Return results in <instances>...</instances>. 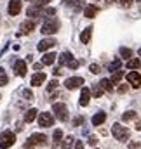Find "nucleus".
Instances as JSON below:
<instances>
[{"instance_id":"obj_1","label":"nucleus","mask_w":141,"mask_h":149,"mask_svg":"<svg viewBox=\"0 0 141 149\" xmlns=\"http://www.w3.org/2000/svg\"><path fill=\"white\" fill-rule=\"evenodd\" d=\"M44 35H54L59 31V21L56 17H49L44 24H42V30H40Z\"/></svg>"},{"instance_id":"obj_2","label":"nucleus","mask_w":141,"mask_h":149,"mask_svg":"<svg viewBox=\"0 0 141 149\" xmlns=\"http://www.w3.org/2000/svg\"><path fill=\"white\" fill-rule=\"evenodd\" d=\"M111 134H113V137L117 139V141H120V142H125L127 139H129V130H127V127H122L120 123H115L113 127H111Z\"/></svg>"},{"instance_id":"obj_3","label":"nucleus","mask_w":141,"mask_h":149,"mask_svg":"<svg viewBox=\"0 0 141 149\" xmlns=\"http://www.w3.org/2000/svg\"><path fill=\"white\" fill-rule=\"evenodd\" d=\"M45 141H47V137H45L44 134H33V135H30L28 141L25 142V148L26 149H33V148H37V146H44Z\"/></svg>"},{"instance_id":"obj_4","label":"nucleus","mask_w":141,"mask_h":149,"mask_svg":"<svg viewBox=\"0 0 141 149\" xmlns=\"http://www.w3.org/2000/svg\"><path fill=\"white\" fill-rule=\"evenodd\" d=\"M14 142H16V135H14V132H2L0 134V148L2 149H9L11 146H14Z\"/></svg>"},{"instance_id":"obj_5","label":"nucleus","mask_w":141,"mask_h":149,"mask_svg":"<svg viewBox=\"0 0 141 149\" xmlns=\"http://www.w3.org/2000/svg\"><path fill=\"white\" fill-rule=\"evenodd\" d=\"M52 111H54L56 118H58L59 121H66V120H68V108H66L63 102H56V104L52 106Z\"/></svg>"},{"instance_id":"obj_6","label":"nucleus","mask_w":141,"mask_h":149,"mask_svg":"<svg viewBox=\"0 0 141 149\" xmlns=\"http://www.w3.org/2000/svg\"><path fill=\"white\" fill-rule=\"evenodd\" d=\"M38 125L47 128V127H52L54 125V116L51 113H40L38 114Z\"/></svg>"},{"instance_id":"obj_7","label":"nucleus","mask_w":141,"mask_h":149,"mask_svg":"<svg viewBox=\"0 0 141 149\" xmlns=\"http://www.w3.org/2000/svg\"><path fill=\"white\" fill-rule=\"evenodd\" d=\"M80 85H84V78H82V76H73V78H68V80L65 81V87H66L68 90H75V88H78Z\"/></svg>"},{"instance_id":"obj_8","label":"nucleus","mask_w":141,"mask_h":149,"mask_svg":"<svg viewBox=\"0 0 141 149\" xmlns=\"http://www.w3.org/2000/svg\"><path fill=\"white\" fill-rule=\"evenodd\" d=\"M127 81H129V85H131V87L140 88V87H141V74L138 73V71H131V73L127 74Z\"/></svg>"},{"instance_id":"obj_9","label":"nucleus","mask_w":141,"mask_h":149,"mask_svg":"<svg viewBox=\"0 0 141 149\" xmlns=\"http://www.w3.org/2000/svg\"><path fill=\"white\" fill-rule=\"evenodd\" d=\"M21 2L19 0H11L9 2V7H7V10H9V16H18L19 12H21Z\"/></svg>"},{"instance_id":"obj_10","label":"nucleus","mask_w":141,"mask_h":149,"mask_svg":"<svg viewBox=\"0 0 141 149\" xmlns=\"http://www.w3.org/2000/svg\"><path fill=\"white\" fill-rule=\"evenodd\" d=\"M56 43H58V42H56L54 38H44V40H42V42L38 43V47H37V49H38L40 52H45V50L52 49V47H54Z\"/></svg>"},{"instance_id":"obj_11","label":"nucleus","mask_w":141,"mask_h":149,"mask_svg":"<svg viewBox=\"0 0 141 149\" xmlns=\"http://www.w3.org/2000/svg\"><path fill=\"white\" fill-rule=\"evenodd\" d=\"M14 71H16L18 76H25V74H26V63L21 61V59L16 61V63H14Z\"/></svg>"},{"instance_id":"obj_12","label":"nucleus","mask_w":141,"mask_h":149,"mask_svg":"<svg viewBox=\"0 0 141 149\" xmlns=\"http://www.w3.org/2000/svg\"><path fill=\"white\" fill-rule=\"evenodd\" d=\"M99 12V9L96 7V5H85V9H84V16L85 17H89V19H92V17H96V14Z\"/></svg>"},{"instance_id":"obj_13","label":"nucleus","mask_w":141,"mask_h":149,"mask_svg":"<svg viewBox=\"0 0 141 149\" xmlns=\"http://www.w3.org/2000/svg\"><path fill=\"white\" fill-rule=\"evenodd\" d=\"M26 14L30 16V19H32V17H40V16L44 14V7H35V5H32V7L26 10Z\"/></svg>"},{"instance_id":"obj_14","label":"nucleus","mask_w":141,"mask_h":149,"mask_svg":"<svg viewBox=\"0 0 141 149\" xmlns=\"http://www.w3.org/2000/svg\"><path fill=\"white\" fill-rule=\"evenodd\" d=\"M33 30H35V23H33L32 19L21 23V33H32Z\"/></svg>"},{"instance_id":"obj_15","label":"nucleus","mask_w":141,"mask_h":149,"mask_svg":"<svg viewBox=\"0 0 141 149\" xmlns=\"http://www.w3.org/2000/svg\"><path fill=\"white\" fill-rule=\"evenodd\" d=\"M56 57H58V56H56L54 52H47V54H44V57H42V64H44V66H51V64L56 61Z\"/></svg>"},{"instance_id":"obj_16","label":"nucleus","mask_w":141,"mask_h":149,"mask_svg":"<svg viewBox=\"0 0 141 149\" xmlns=\"http://www.w3.org/2000/svg\"><path fill=\"white\" fill-rule=\"evenodd\" d=\"M89 99H91V90L89 88H82V94H80V106H87L89 104Z\"/></svg>"},{"instance_id":"obj_17","label":"nucleus","mask_w":141,"mask_h":149,"mask_svg":"<svg viewBox=\"0 0 141 149\" xmlns=\"http://www.w3.org/2000/svg\"><path fill=\"white\" fill-rule=\"evenodd\" d=\"M45 81V73H35L32 76V87H38Z\"/></svg>"},{"instance_id":"obj_18","label":"nucleus","mask_w":141,"mask_h":149,"mask_svg":"<svg viewBox=\"0 0 141 149\" xmlns=\"http://www.w3.org/2000/svg\"><path fill=\"white\" fill-rule=\"evenodd\" d=\"M106 121V113H96L94 116H92V125L94 127H99L101 123H105Z\"/></svg>"},{"instance_id":"obj_19","label":"nucleus","mask_w":141,"mask_h":149,"mask_svg":"<svg viewBox=\"0 0 141 149\" xmlns=\"http://www.w3.org/2000/svg\"><path fill=\"white\" fill-rule=\"evenodd\" d=\"M91 35H92V28L89 26V28H85V30L82 31V35H80V42H82V43H89Z\"/></svg>"},{"instance_id":"obj_20","label":"nucleus","mask_w":141,"mask_h":149,"mask_svg":"<svg viewBox=\"0 0 141 149\" xmlns=\"http://www.w3.org/2000/svg\"><path fill=\"white\" fill-rule=\"evenodd\" d=\"M99 85L103 87V90H106V92H111V90H113V83H111L110 78H103V80L99 81Z\"/></svg>"},{"instance_id":"obj_21","label":"nucleus","mask_w":141,"mask_h":149,"mask_svg":"<svg viewBox=\"0 0 141 149\" xmlns=\"http://www.w3.org/2000/svg\"><path fill=\"white\" fill-rule=\"evenodd\" d=\"M37 113H38V111H37L35 108H33V109H28L26 114H25V121H26V123H32V121L37 118Z\"/></svg>"},{"instance_id":"obj_22","label":"nucleus","mask_w":141,"mask_h":149,"mask_svg":"<svg viewBox=\"0 0 141 149\" xmlns=\"http://www.w3.org/2000/svg\"><path fill=\"white\" fill-rule=\"evenodd\" d=\"M71 59H73V56H71L70 52H63V54L59 56V64H68Z\"/></svg>"},{"instance_id":"obj_23","label":"nucleus","mask_w":141,"mask_h":149,"mask_svg":"<svg viewBox=\"0 0 141 149\" xmlns=\"http://www.w3.org/2000/svg\"><path fill=\"white\" fill-rule=\"evenodd\" d=\"M122 78H124V73H122V71H118V70H117V71H115V73H113V76H111V78H110V80H111V83H113V85H118V83H120V80H122Z\"/></svg>"},{"instance_id":"obj_24","label":"nucleus","mask_w":141,"mask_h":149,"mask_svg":"<svg viewBox=\"0 0 141 149\" xmlns=\"http://www.w3.org/2000/svg\"><path fill=\"white\" fill-rule=\"evenodd\" d=\"M103 92H105V90H103V87H101V85H99V83H98V85H94V87H92V95H94V97H96V99H99V97H101V95H103Z\"/></svg>"},{"instance_id":"obj_25","label":"nucleus","mask_w":141,"mask_h":149,"mask_svg":"<svg viewBox=\"0 0 141 149\" xmlns=\"http://www.w3.org/2000/svg\"><path fill=\"white\" fill-rule=\"evenodd\" d=\"M140 66H141V63H140V59H136V57L127 61V68H129V70H138Z\"/></svg>"},{"instance_id":"obj_26","label":"nucleus","mask_w":141,"mask_h":149,"mask_svg":"<svg viewBox=\"0 0 141 149\" xmlns=\"http://www.w3.org/2000/svg\"><path fill=\"white\" fill-rule=\"evenodd\" d=\"M120 68H122L120 59H117V61H113L111 64H108V71H117V70H120Z\"/></svg>"},{"instance_id":"obj_27","label":"nucleus","mask_w":141,"mask_h":149,"mask_svg":"<svg viewBox=\"0 0 141 149\" xmlns=\"http://www.w3.org/2000/svg\"><path fill=\"white\" fill-rule=\"evenodd\" d=\"M7 81H9V78H7V73L0 68V87H4V85H7Z\"/></svg>"},{"instance_id":"obj_28","label":"nucleus","mask_w":141,"mask_h":149,"mask_svg":"<svg viewBox=\"0 0 141 149\" xmlns=\"http://www.w3.org/2000/svg\"><path fill=\"white\" fill-rule=\"evenodd\" d=\"M134 118H136V113L134 111H125L124 113V116H122L124 121H131V120H134Z\"/></svg>"},{"instance_id":"obj_29","label":"nucleus","mask_w":141,"mask_h":149,"mask_svg":"<svg viewBox=\"0 0 141 149\" xmlns=\"http://www.w3.org/2000/svg\"><path fill=\"white\" fill-rule=\"evenodd\" d=\"M120 56H122V57H125V59H129V57L133 56V50H131V49L122 47V49H120Z\"/></svg>"},{"instance_id":"obj_30","label":"nucleus","mask_w":141,"mask_h":149,"mask_svg":"<svg viewBox=\"0 0 141 149\" xmlns=\"http://www.w3.org/2000/svg\"><path fill=\"white\" fill-rule=\"evenodd\" d=\"M52 139H54V142L58 144V142L63 139V132H61V130H54V135H52Z\"/></svg>"},{"instance_id":"obj_31","label":"nucleus","mask_w":141,"mask_h":149,"mask_svg":"<svg viewBox=\"0 0 141 149\" xmlns=\"http://www.w3.org/2000/svg\"><path fill=\"white\" fill-rule=\"evenodd\" d=\"M71 7H73L75 10L82 9V7H84V0H73V2H71Z\"/></svg>"},{"instance_id":"obj_32","label":"nucleus","mask_w":141,"mask_h":149,"mask_svg":"<svg viewBox=\"0 0 141 149\" xmlns=\"http://www.w3.org/2000/svg\"><path fill=\"white\" fill-rule=\"evenodd\" d=\"M49 2H51V0H33V5H35V7H45Z\"/></svg>"},{"instance_id":"obj_33","label":"nucleus","mask_w":141,"mask_h":149,"mask_svg":"<svg viewBox=\"0 0 141 149\" xmlns=\"http://www.w3.org/2000/svg\"><path fill=\"white\" fill-rule=\"evenodd\" d=\"M58 85H59V83H58V80H52V81L47 85V90H49V92H51V90H56V88H58Z\"/></svg>"},{"instance_id":"obj_34","label":"nucleus","mask_w":141,"mask_h":149,"mask_svg":"<svg viewBox=\"0 0 141 149\" xmlns=\"http://www.w3.org/2000/svg\"><path fill=\"white\" fill-rule=\"evenodd\" d=\"M71 144H73V137H66L65 142H63V149H68Z\"/></svg>"},{"instance_id":"obj_35","label":"nucleus","mask_w":141,"mask_h":149,"mask_svg":"<svg viewBox=\"0 0 141 149\" xmlns=\"http://www.w3.org/2000/svg\"><path fill=\"white\" fill-rule=\"evenodd\" d=\"M89 71L94 73V74H98L99 73V64H91V66H89Z\"/></svg>"},{"instance_id":"obj_36","label":"nucleus","mask_w":141,"mask_h":149,"mask_svg":"<svg viewBox=\"0 0 141 149\" xmlns=\"http://www.w3.org/2000/svg\"><path fill=\"white\" fill-rule=\"evenodd\" d=\"M66 66H68L70 70H77V68H78V61H75V59H71V61L68 63V64H66Z\"/></svg>"},{"instance_id":"obj_37","label":"nucleus","mask_w":141,"mask_h":149,"mask_svg":"<svg viewBox=\"0 0 141 149\" xmlns=\"http://www.w3.org/2000/svg\"><path fill=\"white\" fill-rule=\"evenodd\" d=\"M23 95L26 97V101H32V99H33V94H32L30 90H23Z\"/></svg>"},{"instance_id":"obj_38","label":"nucleus","mask_w":141,"mask_h":149,"mask_svg":"<svg viewBox=\"0 0 141 149\" xmlns=\"http://www.w3.org/2000/svg\"><path fill=\"white\" fill-rule=\"evenodd\" d=\"M82 121H84V118H82V116H77V118L73 120V127H78V125H82Z\"/></svg>"},{"instance_id":"obj_39","label":"nucleus","mask_w":141,"mask_h":149,"mask_svg":"<svg viewBox=\"0 0 141 149\" xmlns=\"http://www.w3.org/2000/svg\"><path fill=\"white\" fill-rule=\"evenodd\" d=\"M87 142H89V146H96V144H98V137H94V135H91Z\"/></svg>"},{"instance_id":"obj_40","label":"nucleus","mask_w":141,"mask_h":149,"mask_svg":"<svg viewBox=\"0 0 141 149\" xmlns=\"http://www.w3.org/2000/svg\"><path fill=\"white\" fill-rule=\"evenodd\" d=\"M75 149H84V142H82V141L75 142Z\"/></svg>"},{"instance_id":"obj_41","label":"nucleus","mask_w":141,"mask_h":149,"mask_svg":"<svg viewBox=\"0 0 141 149\" xmlns=\"http://www.w3.org/2000/svg\"><path fill=\"white\" fill-rule=\"evenodd\" d=\"M134 0H122V3H124V7H129L131 3H133Z\"/></svg>"},{"instance_id":"obj_42","label":"nucleus","mask_w":141,"mask_h":149,"mask_svg":"<svg viewBox=\"0 0 141 149\" xmlns=\"http://www.w3.org/2000/svg\"><path fill=\"white\" fill-rule=\"evenodd\" d=\"M140 148H141V146L138 144V142H133V144L129 146V149H140Z\"/></svg>"},{"instance_id":"obj_43","label":"nucleus","mask_w":141,"mask_h":149,"mask_svg":"<svg viewBox=\"0 0 141 149\" xmlns=\"http://www.w3.org/2000/svg\"><path fill=\"white\" fill-rule=\"evenodd\" d=\"M118 92H120V94H124V92H127V87H125V85H122V87H118Z\"/></svg>"},{"instance_id":"obj_44","label":"nucleus","mask_w":141,"mask_h":149,"mask_svg":"<svg viewBox=\"0 0 141 149\" xmlns=\"http://www.w3.org/2000/svg\"><path fill=\"white\" fill-rule=\"evenodd\" d=\"M63 73V71H61V70H59V68H56V70H54V74H56V76H59V74Z\"/></svg>"},{"instance_id":"obj_45","label":"nucleus","mask_w":141,"mask_h":149,"mask_svg":"<svg viewBox=\"0 0 141 149\" xmlns=\"http://www.w3.org/2000/svg\"><path fill=\"white\" fill-rule=\"evenodd\" d=\"M42 66H44V64H42V63H38V64H33V68H35V70H40V68H42Z\"/></svg>"},{"instance_id":"obj_46","label":"nucleus","mask_w":141,"mask_h":149,"mask_svg":"<svg viewBox=\"0 0 141 149\" xmlns=\"http://www.w3.org/2000/svg\"><path fill=\"white\" fill-rule=\"evenodd\" d=\"M71 2L73 0H63V3H66V5H71Z\"/></svg>"},{"instance_id":"obj_47","label":"nucleus","mask_w":141,"mask_h":149,"mask_svg":"<svg viewBox=\"0 0 141 149\" xmlns=\"http://www.w3.org/2000/svg\"><path fill=\"white\" fill-rule=\"evenodd\" d=\"M136 128H138V130H141V120L138 121V123H136Z\"/></svg>"},{"instance_id":"obj_48","label":"nucleus","mask_w":141,"mask_h":149,"mask_svg":"<svg viewBox=\"0 0 141 149\" xmlns=\"http://www.w3.org/2000/svg\"><path fill=\"white\" fill-rule=\"evenodd\" d=\"M111 2H113V0H106V3H111Z\"/></svg>"},{"instance_id":"obj_49","label":"nucleus","mask_w":141,"mask_h":149,"mask_svg":"<svg viewBox=\"0 0 141 149\" xmlns=\"http://www.w3.org/2000/svg\"><path fill=\"white\" fill-rule=\"evenodd\" d=\"M138 54H140V56H141V49H140V50H138Z\"/></svg>"},{"instance_id":"obj_50","label":"nucleus","mask_w":141,"mask_h":149,"mask_svg":"<svg viewBox=\"0 0 141 149\" xmlns=\"http://www.w3.org/2000/svg\"><path fill=\"white\" fill-rule=\"evenodd\" d=\"M28 2H33V0H28Z\"/></svg>"},{"instance_id":"obj_51","label":"nucleus","mask_w":141,"mask_h":149,"mask_svg":"<svg viewBox=\"0 0 141 149\" xmlns=\"http://www.w3.org/2000/svg\"><path fill=\"white\" fill-rule=\"evenodd\" d=\"M138 2H141V0H138Z\"/></svg>"}]
</instances>
